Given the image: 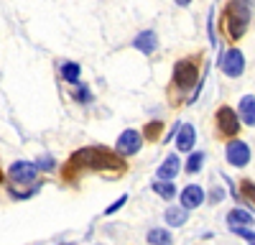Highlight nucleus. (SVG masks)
I'll return each mask as SVG.
<instances>
[{
  "mask_svg": "<svg viewBox=\"0 0 255 245\" xmlns=\"http://www.w3.org/2000/svg\"><path fill=\"white\" fill-rule=\"evenodd\" d=\"M74 169H97V171H120L123 163L118 161V156H113L108 148H84V151H77L72 158H69V171Z\"/></svg>",
  "mask_w": 255,
  "mask_h": 245,
  "instance_id": "1",
  "label": "nucleus"
},
{
  "mask_svg": "<svg viewBox=\"0 0 255 245\" xmlns=\"http://www.w3.org/2000/svg\"><path fill=\"white\" fill-rule=\"evenodd\" d=\"M250 23V0H230L222 15V31L230 41H238Z\"/></svg>",
  "mask_w": 255,
  "mask_h": 245,
  "instance_id": "2",
  "label": "nucleus"
},
{
  "mask_svg": "<svg viewBox=\"0 0 255 245\" xmlns=\"http://www.w3.org/2000/svg\"><path fill=\"white\" fill-rule=\"evenodd\" d=\"M199 79V67L194 59H181L174 67V85L179 90H191Z\"/></svg>",
  "mask_w": 255,
  "mask_h": 245,
  "instance_id": "3",
  "label": "nucleus"
},
{
  "mask_svg": "<svg viewBox=\"0 0 255 245\" xmlns=\"http://www.w3.org/2000/svg\"><path fill=\"white\" fill-rule=\"evenodd\" d=\"M215 120H217L220 135H225V138H235L238 135V130H240V115L232 108H220Z\"/></svg>",
  "mask_w": 255,
  "mask_h": 245,
  "instance_id": "4",
  "label": "nucleus"
},
{
  "mask_svg": "<svg viewBox=\"0 0 255 245\" xmlns=\"http://www.w3.org/2000/svg\"><path fill=\"white\" fill-rule=\"evenodd\" d=\"M225 158H227L230 166H238V169L248 166V163H250V148H248V143L245 140H230L227 148H225Z\"/></svg>",
  "mask_w": 255,
  "mask_h": 245,
  "instance_id": "5",
  "label": "nucleus"
},
{
  "mask_svg": "<svg viewBox=\"0 0 255 245\" xmlns=\"http://www.w3.org/2000/svg\"><path fill=\"white\" fill-rule=\"evenodd\" d=\"M220 69H222L227 77H240V74L245 72V56H243V51H240V49L225 51L222 59H220Z\"/></svg>",
  "mask_w": 255,
  "mask_h": 245,
  "instance_id": "6",
  "label": "nucleus"
},
{
  "mask_svg": "<svg viewBox=\"0 0 255 245\" xmlns=\"http://www.w3.org/2000/svg\"><path fill=\"white\" fill-rule=\"evenodd\" d=\"M140 146H143V133H138V130H125V133H120V135H118V143H115L118 153H123V156L138 153Z\"/></svg>",
  "mask_w": 255,
  "mask_h": 245,
  "instance_id": "7",
  "label": "nucleus"
},
{
  "mask_svg": "<svg viewBox=\"0 0 255 245\" xmlns=\"http://www.w3.org/2000/svg\"><path fill=\"white\" fill-rule=\"evenodd\" d=\"M38 174V166L31 161H15L10 166V179L18 181V184H31Z\"/></svg>",
  "mask_w": 255,
  "mask_h": 245,
  "instance_id": "8",
  "label": "nucleus"
},
{
  "mask_svg": "<svg viewBox=\"0 0 255 245\" xmlns=\"http://www.w3.org/2000/svg\"><path fill=\"white\" fill-rule=\"evenodd\" d=\"M181 207H186V210H197L199 204L207 199V194H204V189L202 187H197V184H189V187H184V192H181Z\"/></svg>",
  "mask_w": 255,
  "mask_h": 245,
  "instance_id": "9",
  "label": "nucleus"
},
{
  "mask_svg": "<svg viewBox=\"0 0 255 245\" xmlns=\"http://www.w3.org/2000/svg\"><path fill=\"white\" fill-rule=\"evenodd\" d=\"M194 140H197L194 125L184 122V125L179 128V133H176V148H179V151H191V148H194Z\"/></svg>",
  "mask_w": 255,
  "mask_h": 245,
  "instance_id": "10",
  "label": "nucleus"
},
{
  "mask_svg": "<svg viewBox=\"0 0 255 245\" xmlns=\"http://www.w3.org/2000/svg\"><path fill=\"white\" fill-rule=\"evenodd\" d=\"M133 46H135L138 51H143V54H153V51L158 49V36H156L153 31H143V33L135 36Z\"/></svg>",
  "mask_w": 255,
  "mask_h": 245,
  "instance_id": "11",
  "label": "nucleus"
},
{
  "mask_svg": "<svg viewBox=\"0 0 255 245\" xmlns=\"http://www.w3.org/2000/svg\"><path fill=\"white\" fill-rule=\"evenodd\" d=\"M179 169H181V158H179V153L166 156V161L158 166V179H176V176H179Z\"/></svg>",
  "mask_w": 255,
  "mask_h": 245,
  "instance_id": "12",
  "label": "nucleus"
},
{
  "mask_svg": "<svg viewBox=\"0 0 255 245\" xmlns=\"http://www.w3.org/2000/svg\"><path fill=\"white\" fill-rule=\"evenodd\" d=\"M227 222H230V228H250V225H255V217L250 212L235 207V210L227 212Z\"/></svg>",
  "mask_w": 255,
  "mask_h": 245,
  "instance_id": "13",
  "label": "nucleus"
},
{
  "mask_svg": "<svg viewBox=\"0 0 255 245\" xmlns=\"http://www.w3.org/2000/svg\"><path fill=\"white\" fill-rule=\"evenodd\" d=\"M240 120L245 122L248 128L255 125V97L253 95L240 97Z\"/></svg>",
  "mask_w": 255,
  "mask_h": 245,
  "instance_id": "14",
  "label": "nucleus"
},
{
  "mask_svg": "<svg viewBox=\"0 0 255 245\" xmlns=\"http://www.w3.org/2000/svg\"><path fill=\"white\" fill-rule=\"evenodd\" d=\"M186 220H189V210H186V207H168V210H166L168 228H181Z\"/></svg>",
  "mask_w": 255,
  "mask_h": 245,
  "instance_id": "15",
  "label": "nucleus"
},
{
  "mask_svg": "<svg viewBox=\"0 0 255 245\" xmlns=\"http://www.w3.org/2000/svg\"><path fill=\"white\" fill-rule=\"evenodd\" d=\"M153 192L161 194L163 199H174L176 187H174V181H171V179H156V181H153Z\"/></svg>",
  "mask_w": 255,
  "mask_h": 245,
  "instance_id": "16",
  "label": "nucleus"
},
{
  "mask_svg": "<svg viewBox=\"0 0 255 245\" xmlns=\"http://www.w3.org/2000/svg\"><path fill=\"white\" fill-rule=\"evenodd\" d=\"M79 74H82V69H79V64H74V61H64V64H61V79H64V82L77 85Z\"/></svg>",
  "mask_w": 255,
  "mask_h": 245,
  "instance_id": "17",
  "label": "nucleus"
},
{
  "mask_svg": "<svg viewBox=\"0 0 255 245\" xmlns=\"http://www.w3.org/2000/svg\"><path fill=\"white\" fill-rule=\"evenodd\" d=\"M202 163H204V153L199 151V153H191V156H189V161H186L184 169H186V174H197V171L202 169Z\"/></svg>",
  "mask_w": 255,
  "mask_h": 245,
  "instance_id": "18",
  "label": "nucleus"
},
{
  "mask_svg": "<svg viewBox=\"0 0 255 245\" xmlns=\"http://www.w3.org/2000/svg\"><path fill=\"white\" fill-rule=\"evenodd\" d=\"M240 197H243L245 202L255 204V184H253L250 179H245V181L240 184Z\"/></svg>",
  "mask_w": 255,
  "mask_h": 245,
  "instance_id": "19",
  "label": "nucleus"
},
{
  "mask_svg": "<svg viewBox=\"0 0 255 245\" xmlns=\"http://www.w3.org/2000/svg\"><path fill=\"white\" fill-rule=\"evenodd\" d=\"M148 243H171V233L168 230H151L148 233Z\"/></svg>",
  "mask_w": 255,
  "mask_h": 245,
  "instance_id": "20",
  "label": "nucleus"
},
{
  "mask_svg": "<svg viewBox=\"0 0 255 245\" xmlns=\"http://www.w3.org/2000/svg\"><path fill=\"white\" fill-rule=\"evenodd\" d=\"M36 166H38V169H44V171H51V169L56 166V163H54V158H51V156H41V158L36 161Z\"/></svg>",
  "mask_w": 255,
  "mask_h": 245,
  "instance_id": "21",
  "label": "nucleus"
},
{
  "mask_svg": "<svg viewBox=\"0 0 255 245\" xmlns=\"http://www.w3.org/2000/svg\"><path fill=\"white\" fill-rule=\"evenodd\" d=\"M158 133H161V120H153V122H148V128H145V133H143V135L153 138V135H158Z\"/></svg>",
  "mask_w": 255,
  "mask_h": 245,
  "instance_id": "22",
  "label": "nucleus"
},
{
  "mask_svg": "<svg viewBox=\"0 0 255 245\" xmlns=\"http://www.w3.org/2000/svg\"><path fill=\"white\" fill-rule=\"evenodd\" d=\"M232 233H238L240 238H245V240H250V243H255V233L253 230H248V228H230Z\"/></svg>",
  "mask_w": 255,
  "mask_h": 245,
  "instance_id": "23",
  "label": "nucleus"
},
{
  "mask_svg": "<svg viewBox=\"0 0 255 245\" xmlns=\"http://www.w3.org/2000/svg\"><path fill=\"white\" fill-rule=\"evenodd\" d=\"M74 100H79V102H90V100H92V95H90V90H87V87H79V90L74 92Z\"/></svg>",
  "mask_w": 255,
  "mask_h": 245,
  "instance_id": "24",
  "label": "nucleus"
},
{
  "mask_svg": "<svg viewBox=\"0 0 255 245\" xmlns=\"http://www.w3.org/2000/svg\"><path fill=\"white\" fill-rule=\"evenodd\" d=\"M125 202H128V194H123V197H120V199H118L115 204H110V207H108V210H105V215H113V212H118V210L123 207V204H125Z\"/></svg>",
  "mask_w": 255,
  "mask_h": 245,
  "instance_id": "25",
  "label": "nucleus"
},
{
  "mask_svg": "<svg viewBox=\"0 0 255 245\" xmlns=\"http://www.w3.org/2000/svg\"><path fill=\"white\" fill-rule=\"evenodd\" d=\"M222 197H225V192H222L220 187H215V189H212V202H220Z\"/></svg>",
  "mask_w": 255,
  "mask_h": 245,
  "instance_id": "26",
  "label": "nucleus"
},
{
  "mask_svg": "<svg viewBox=\"0 0 255 245\" xmlns=\"http://www.w3.org/2000/svg\"><path fill=\"white\" fill-rule=\"evenodd\" d=\"M191 0H176V5H189Z\"/></svg>",
  "mask_w": 255,
  "mask_h": 245,
  "instance_id": "27",
  "label": "nucleus"
}]
</instances>
